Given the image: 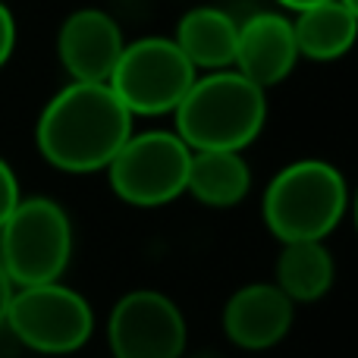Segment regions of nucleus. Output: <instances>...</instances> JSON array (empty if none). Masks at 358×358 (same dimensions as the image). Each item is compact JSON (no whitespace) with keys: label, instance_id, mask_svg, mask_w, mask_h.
Returning a JSON list of instances; mask_svg holds the SVG:
<instances>
[{"label":"nucleus","instance_id":"f257e3e1","mask_svg":"<svg viewBox=\"0 0 358 358\" xmlns=\"http://www.w3.org/2000/svg\"><path fill=\"white\" fill-rule=\"evenodd\" d=\"M129 136L132 113L107 82H69L44 104L35 129L41 157L66 173L107 170Z\"/></svg>","mask_w":358,"mask_h":358},{"label":"nucleus","instance_id":"f03ea898","mask_svg":"<svg viewBox=\"0 0 358 358\" xmlns=\"http://www.w3.org/2000/svg\"><path fill=\"white\" fill-rule=\"evenodd\" d=\"M173 120L189 151H242L264 129L267 94L233 66L214 69L192 82Z\"/></svg>","mask_w":358,"mask_h":358},{"label":"nucleus","instance_id":"7ed1b4c3","mask_svg":"<svg viewBox=\"0 0 358 358\" xmlns=\"http://www.w3.org/2000/svg\"><path fill=\"white\" fill-rule=\"evenodd\" d=\"M346 208V179L317 157L283 167L264 192V223L280 242H324L340 227Z\"/></svg>","mask_w":358,"mask_h":358},{"label":"nucleus","instance_id":"20e7f679","mask_svg":"<svg viewBox=\"0 0 358 358\" xmlns=\"http://www.w3.org/2000/svg\"><path fill=\"white\" fill-rule=\"evenodd\" d=\"M73 258V223L54 198H22L0 227V267L13 289L54 283Z\"/></svg>","mask_w":358,"mask_h":358},{"label":"nucleus","instance_id":"39448f33","mask_svg":"<svg viewBox=\"0 0 358 358\" xmlns=\"http://www.w3.org/2000/svg\"><path fill=\"white\" fill-rule=\"evenodd\" d=\"M3 324L13 340L31 352L69 355L92 340L94 311L82 292L54 280L13 289Z\"/></svg>","mask_w":358,"mask_h":358},{"label":"nucleus","instance_id":"423d86ee","mask_svg":"<svg viewBox=\"0 0 358 358\" xmlns=\"http://www.w3.org/2000/svg\"><path fill=\"white\" fill-rule=\"evenodd\" d=\"M195 79L173 38H138L123 48L107 85L132 117H161L176 110Z\"/></svg>","mask_w":358,"mask_h":358},{"label":"nucleus","instance_id":"0eeeda50","mask_svg":"<svg viewBox=\"0 0 358 358\" xmlns=\"http://www.w3.org/2000/svg\"><path fill=\"white\" fill-rule=\"evenodd\" d=\"M192 151L176 132H132L107 164L110 189L132 208H164L185 192Z\"/></svg>","mask_w":358,"mask_h":358},{"label":"nucleus","instance_id":"6e6552de","mask_svg":"<svg viewBox=\"0 0 358 358\" xmlns=\"http://www.w3.org/2000/svg\"><path fill=\"white\" fill-rule=\"evenodd\" d=\"M107 340L113 358H182L185 317L164 292L132 289L113 305Z\"/></svg>","mask_w":358,"mask_h":358},{"label":"nucleus","instance_id":"1a4fd4ad","mask_svg":"<svg viewBox=\"0 0 358 358\" xmlns=\"http://www.w3.org/2000/svg\"><path fill=\"white\" fill-rule=\"evenodd\" d=\"M126 41L117 19L104 10H76L57 35V57L73 82H107Z\"/></svg>","mask_w":358,"mask_h":358},{"label":"nucleus","instance_id":"9d476101","mask_svg":"<svg viewBox=\"0 0 358 358\" xmlns=\"http://www.w3.org/2000/svg\"><path fill=\"white\" fill-rule=\"evenodd\" d=\"M296 305L273 283H248L223 305V334L233 346L261 352L289 334Z\"/></svg>","mask_w":358,"mask_h":358},{"label":"nucleus","instance_id":"9b49d317","mask_svg":"<svg viewBox=\"0 0 358 358\" xmlns=\"http://www.w3.org/2000/svg\"><path fill=\"white\" fill-rule=\"evenodd\" d=\"M299 60L292 22L280 13H255L239 22L233 69L258 88H271L292 73Z\"/></svg>","mask_w":358,"mask_h":358},{"label":"nucleus","instance_id":"f8f14e48","mask_svg":"<svg viewBox=\"0 0 358 358\" xmlns=\"http://www.w3.org/2000/svg\"><path fill=\"white\" fill-rule=\"evenodd\" d=\"M236 35L239 22L227 10L217 6H195L182 13L176 22V48L185 54V60L195 69H229L236 60Z\"/></svg>","mask_w":358,"mask_h":358},{"label":"nucleus","instance_id":"ddd939ff","mask_svg":"<svg viewBox=\"0 0 358 358\" xmlns=\"http://www.w3.org/2000/svg\"><path fill=\"white\" fill-rule=\"evenodd\" d=\"M252 189V170H248L242 151H192L185 192L208 208H236L245 201Z\"/></svg>","mask_w":358,"mask_h":358},{"label":"nucleus","instance_id":"4468645a","mask_svg":"<svg viewBox=\"0 0 358 358\" xmlns=\"http://www.w3.org/2000/svg\"><path fill=\"white\" fill-rule=\"evenodd\" d=\"M292 35H296L299 57L321 63L340 60L355 44L358 13L343 6L340 0H324L299 13V19L292 22Z\"/></svg>","mask_w":358,"mask_h":358},{"label":"nucleus","instance_id":"2eb2a0df","mask_svg":"<svg viewBox=\"0 0 358 358\" xmlns=\"http://www.w3.org/2000/svg\"><path fill=\"white\" fill-rule=\"evenodd\" d=\"M336 277L334 255L324 242H283L273 267V286L296 302H317L330 292Z\"/></svg>","mask_w":358,"mask_h":358},{"label":"nucleus","instance_id":"dca6fc26","mask_svg":"<svg viewBox=\"0 0 358 358\" xmlns=\"http://www.w3.org/2000/svg\"><path fill=\"white\" fill-rule=\"evenodd\" d=\"M22 201V195H19V179L13 173V167L0 157V227H3V220L16 210V204Z\"/></svg>","mask_w":358,"mask_h":358},{"label":"nucleus","instance_id":"f3484780","mask_svg":"<svg viewBox=\"0 0 358 358\" xmlns=\"http://www.w3.org/2000/svg\"><path fill=\"white\" fill-rule=\"evenodd\" d=\"M13 48H16V19L0 0V66H6V60L13 57Z\"/></svg>","mask_w":358,"mask_h":358},{"label":"nucleus","instance_id":"a211bd4d","mask_svg":"<svg viewBox=\"0 0 358 358\" xmlns=\"http://www.w3.org/2000/svg\"><path fill=\"white\" fill-rule=\"evenodd\" d=\"M10 296H13V283L6 277V271L0 267V324H3V315H6V305H10Z\"/></svg>","mask_w":358,"mask_h":358},{"label":"nucleus","instance_id":"6ab92c4d","mask_svg":"<svg viewBox=\"0 0 358 358\" xmlns=\"http://www.w3.org/2000/svg\"><path fill=\"white\" fill-rule=\"evenodd\" d=\"M277 3H283L286 10L302 13V10H308V6H315V3H324V0H277Z\"/></svg>","mask_w":358,"mask_h":358},{"label":"nucleus","instance_id":"aec40b11","mask_svg":"<svg viewBox=\"0 0 358 358\" xmlns=\"http://www.w3.org/2000/svg\"><path fill=\"white\" fill-rule=\"evenodd\" d=\"M340 3H343V6H349V10H355V13H358V0H340Z\"/></svg>","mask_w":358,"mask_h":358},{"label":"nucleus","instance_id":"412c9836","mask_svg":"<svg viewBox=\"0 0 358 358\" xmlns=\"http://www.w3.org/2000/svg\"><path fill=\"white\" fill-rule=\"evenodd\" d=\"M198 358H214V355H204V352H201V355H198Z\"/></svg>","mask_w":358,"mask_h":358}]
</instances>
